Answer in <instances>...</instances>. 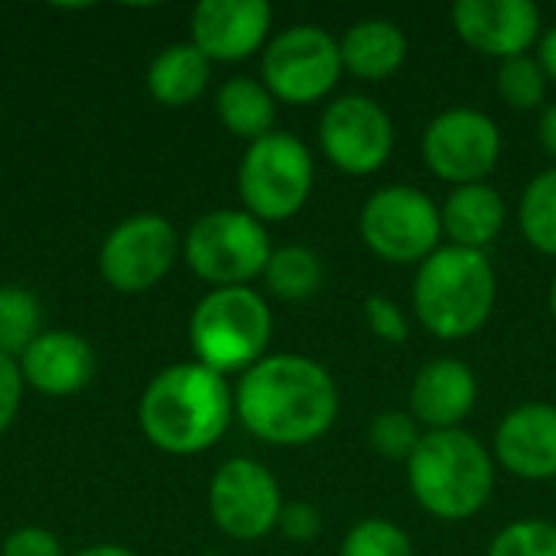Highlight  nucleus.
Returning <instances> with one entry per match:
<instances>
[{"mask_svg":"<svg viewBox=\"0 0 556 556\" xmlns=\"http://www.w3.org/2000/svg\"><path fill=\"white\" fill-rule=\"evenodd\" d=\"M274 248L257 222L248 212H208L202 215L186 235V261L189 267L218 287H244L248 280L261 277Z\"/></svg>","mask_w":556,"mask_h":556,"instance_id":"8","label":"nucleus"},{"mask_svg":"<svg viewBox=\"0 0 556 556\" xmlns=\"http://www.w3.org/2000/svg\"><path fill=\"white\" fill-rule=\"evenodd\" d=\"M424 163L427 169L456 186L485 182V176L502 160L498 124L476 108H450L437 114L424 130Z\"/></svg>","mask_w":556,"mask_h":556,"instance_id":"10","label":"nucleus"},{"mask_svg":"<svg viewBox=\"0 0 556 556\" xmlns=\"http://www.w3.org/2000/svg\"><path fill=\"white\" fill-rule=\"evenodd\" d=\"M538 130H541V143H544V150H547V153L556 160V104H547V108L541 111V124H538Z\"/></svg>","mask_w":556,"mask_h":556,"instance_id":"34","label":"nucleus"},{"mask_svg":"<svg viewBox=\"0 0 556 556\" xmlns=\"http://www.w3.org/2000/svg\"><path fill=\"white\" fill-rule=\"evenodd\" d=\"M547 72L538 59L518 55L498 68V98L515 111H538L547 104Z\"/></svg>","mask_w":556,"mask_h":556,"instance_id":"26","label":"nucleus"},{"mask_svg":"<svg viewBox=\"0 0 556 556\" xmlns=\"http://www.w3.org/2000/svg\"><path fill=\"white\" fill-rule=\"evenodd\" d=\"M479 401V378L459 358L427 362L410 384V417L427 430H459Z\"/></svg>","mask_w":556,"mask_h":556,"instance_id":"17","label":"nucleus"},{"mask_svg":"<svg viewBox=\"0 0 556 556\" xmlns=\"http://www.w3.org/2000/svg\"><path fill=\"white\" fill-rule=\"evenodd\" d=\"M498 300V277L485 251L437 248L414 277V313L443 342L476 336Z\"/></svg>","mask_w":556,"mask_h":556,"instance_id":"4","label":"nucleus"},{"mask_svg":"<svg viewBox=\"0 0 556 556\" xmlns=\"http://www.w3.org/2000/svg\"><path fill=\"white\" fill-rule=\"evenodd\" d=\"M208 75H212V62L192 42H179L153 59L147 85L160 104L182 108L205 91Z\"/></svg>","mask_w":556,"mask_h":556,"instance_id":"21","label":"nucleus"},{"mask_svg":"<svg viewBox=\"0 0 556 556\" xmlns=\"http://www.w3.org/2000/svg\"><path fill=\"white\" fill-rule=\"evenodd\" d=\"M407 485L430 518L469 521L495 492V459L463 427L433 430L407 459Z\"/></svg>","mask_w":556,"mask_h":556,"instance_id":"3","label":"nucleus"},{"mask_svg":"<svg viewBox=\"0 0 556 556\" xmlns=\"http://www.w3.org/2000/svg\"><path fill=\"white\" fill-rule=\"evenodd\" d=\"M274 316L251 287H218L192 313L189 339L199 365L228 375L254 368L270 342Z\"/></svg>","mask_w":556,"mask_h":556,"instance_id":"5","label":"nucleus"},{"mask_svg":"<svg viewBox=\"0 0 556 556\" xmlns=\"http://www.w3.org/2000/svg\"><path fill=\"white\" fill-rule=\"evenodd\" d=\"M75 556H134L130 551H124V547H114V544H101V547H88V551H81V554Z\"/></svg>","mask_w":556,"mask_h":556,"instance_id":"36","label":"nucleus"},{"mask_svg":"<svg viewBox=\"0 0 556 556\" xmlns=\"http://www.w3.org/2000/svg\"><path fill=\"white\" fill-rule=\"evenodd\" d=\"M39 339V303L29 290L0 287V352L23 355Z\"/></svg>","mask_w":556,"mask_h":556,"instance_id":"25","label":"nucleus"},{"mask_svg":"<svg viewBox=\"0 0 556 556\" xmlns=\"http://www.w3.org/2000/svg\"><path fill=\"white\" fill-rule=\"evenodd\" d=\"M101 274L121 293H143L176 261V231L160 215H134L121 222L101 248Z\"/></svg>","mask_w":556,"mask_h":556,"instance_id":"13","label":"nucleus"},{"mask_svg":"<svg viewBox=\"0 0 556 556\" xmlns=\"http://www.w3.org/2000/svg\"><path fill=\"white\" fill-rule=\"evenodd\" d=\"M20 371L36 391L49 397H68L91 381L94 352L75 332H39V339L23 352Z\"/></svg>","mask_w":556,"mask_h":556,"instance_id":"18","label":"nucleus"},{"mask_svg":"<svg viewBox=\"0 0 556 556\" xmlns=\"http://www.w3.org/2000/svg\"><path fill=\"white\" fill-rule=\"evenodd\" d=\"M313 156L293 134H267L254 140L238 169V192L244 212L257 222L293 218L313 192Z\"/></svg>","mask_w":556,"mask_h":556,"instance_id":"6","label":"nucleus"},{"mask_svg":"<svg viewBox=\"0 0 556 556\" xmlns=\"http://www.w3.org/2000/svg\"><path fill=\"white\" fill-rule=\"evenodd\" d=\"M270 20L264 0H202L192 10V46L208 62H241L264 46Z\"/></svg>","mask_w":556,"mask_h":556,"instance_id":"15","label":"nucleus"},{"mask_svg":"<svg viewBox=\"0 0 556 556\" xmlns=\"http://www.w3.org/2000/svg\"><path fill=\"white\" fill-rule=\"evenodd\" d=\"M365 248L384 264H424L443 238L440 205L414 186H388L368 195L358 215Z\"/></svg>","mask_w":556,"mask_h":556,"instance_id":"7","label":"nucleus"},{"mask_svg":"<svg viewBox=\"0 0 556 556\" xmlns=\"http://www.w3.org/2000/svg\"><path fill=\"white\" fill-rule=\"evenodd\" d=\"M280 485L257 459H228L208 485L212 521L235 541H257L280 521Z\"/></svg>","mask_w":556,"mask_h":556,"instance_id":"12","label":"nucleus"},{"mask_svg":"<svg viewBox=\"0 0 556 556\" xmlns=\"http://www.w3.org/2000/svg\"><path fill=\"white\" fill-rule=\"evenodd\" d=\"M342 68L362 81H384L407 62V36L394 20L368 16L345 29L339 39Z\"/></svg>","mask_w":556,"mask_h":556,"instance_id":"20","label":"nucleus"},{"mask_svg":"<svg viewBox=\"0 0 556 556\" xmlns=\"http://www.w3.org/2000/svg\"><path fill=\"white\" fill-rule=\"evenodd\" d=\"M235 414L264 443L306 446L339 417L332 375L306 355H264L235 391Z\"/></svg>","mask_w":556,"mask_h":556,"instance_id":"1","label":"nucleus"},{"mask_svg":"<svg viewBox=\"0 0 556 556\" xmlns=\"http://www.w3.org/2000/svg\"><path fill=\"white\" fill-rule=\"evenodd\" d=\"M264 280L280 300H309L323 287V261L313 248L287 244L270 254Z\"/></svg>","mask_w":556,"mask_h":556,"instance_id":"23","label":"nucleus"},{"mask_svg":"<svg viewBox=\"0 0 556 556\" xmlns=\"http://www.w3.org/2000/svg\"><path fill=\"white\" fill-rule=\"evenodd\" d=\"M489 556H556V525L544 518H521L495 534Z\"/></svg>","mask_w":556,"mask_h":556,"instance_id":"29","label":"nucleus"},{"mask_svg":"<svg viewBox=\"0 0 556 556\" xmlns=\"http://www.w3.org/2000/svg\"><path fill=\"white\" fill-rule=\"evenodd\" d=\"M339 39L319 26H290L270 39L261 59V78L277 101L316 104L342 78Z\"/></svg>","mask_w":556,"mask_h":556,"instance_id":"9","label":"nucleus"},{"mask_svg":"<svg viewBox=\"0 0 556 556\" xmlns=\"http://www.w3.org/2000/svg\"><path fill=\"white\" fill-rule=\"evenodd\" d=\"M277 528L283 531V538H290L296 544H309L323 531V515L313 505H306V502H293V505H283L280 508Z\"/></svg>","mask_w":556,"mask_h":556,"instance_id":"31","label":"nucleus"},{"mask_svg":"<svg viewBox=\"0 0 556 556\" xmlns=\"http://www.w3.org/2000/svg\"><path fill=\"white\" fill-rule=\"evenodd\" d=\"M538 62L544 65L547 78L556 81V26H551L541 39V52H538Z\"/></svg>","mask_w":556,"mask_h":556,"instance_id":"35","label":"nucleus"},{"mask_svg":"<svg viewBox=\"0 0 556 556\" xmlns=\"http://www.w3.org/2000/svg\"><path fill=\"white\" fill-rule=\"evenodd\" d=\"M495 463L525 482L556 479V407L534 401L521 404L495 430Z\"/></svg>","mask_w":556,"mask_h":556,"instance_id":"16","label":"nucleus"},{"mask_svg":"<svg viewBox=\"0 0 556 556\" xmlns=\"http://www.w3.org/2000/svg\"><path fill=\"white\" fill-rule=\"evenodd\" d=\"M518 225L534 251L556 257V166L538 173L525 186L518 202Z\"/></svg>","mask_w":556,"mask_h":556,"instance_id":"24","label":"nucleus"},{"mask_svg":"<svg viewBox=\"0 0 556 556\" xmlns=\"http://www.w3.org/2000/svg\"><path fill=\"white\" fill-rule=\"evenodd\" d=\"M319 147L336 169L349 176H371L391 160L394 124L375 98L345 94L323 111Z\"/></svg>","mask_w":556,"mask_h":556,"instance_id":"11","label":"nucleus"},{"mask_svg":"<svg viewBox=\"0 0 556 556\" xmlns=\"http://www.w3.org/2000/svg\"><path fill=\"white\" fill-rule=\"evenodd\" d=\"M339 556H414V544L394 521L365 518L345 534Z\"/></svg>","mask_w":556,"mask_h":556,"instance_id":"27","label":"nucleus"},{"mask_svg":"<svg viewBox=\"0 0 556 556\" xmlns=\"http://www.w3.org/2000/svg\"><path fill=\"white\" fill-rule=\"evenodd\" d=\"M235 414V394L225 375L205 365H173L160 371L143 401L140 427L147 440L173 456H192L215 446Z\"/></svg>","mask_w":556,"mask_h":556,"instance_id":"2","label":"nucleus"},{"mask_svg":"<svg viewBox=\"0 0 556 556\" xmlns=\"http://www.w3.org/2000/svg\"><path fill=\"white\" fill-rule=\"evenodd\" d=\"M3 556H62V551H59V541L49 531L23 528V531L7 538Z\"/></svg>","mask_w":556,"mask_h":556,"instance_id":"33","label":"nucleus"},{"mask_svg":"<svg viewBox=\"0 0 556 556\" xmlns=\"http://www.w3.org/2000/svg\"><path fill=\"white\" fill-rule=\"evenodd\" d=\"M424 440V427L410 417V410H384L368 427V443L378 456L407 463Z\"/></svg>","mask_w":556,"mask_h":556,"instance_id":"28","label":"nucleus"},{"mask_svg":"<svg viewBox=\"0 0 556 556\" xmlns=\"http://www.w3.org/2000/svg\"><path fill=\"white\" fill-rule=\"evenodd\" d=\"M443 235L453 241V248L466 251H485L505 228V199L489 182L456 186L446 202L440 205Z\"/></svg>","mask_w":556,"mask_h":556,"instance_id":"19","label":"nucleus"},{"mask_svg":"<svg viewBox=\"0 0 556 556\" xmlns=\"http://www.w3.org/2000/svg\"><path fill=\"white\" fill-rule=\"evenodd\" d=\"M20 394H23V371L13 365L10 355L0 352V433L10 427V420L20 410Z\"/></svg>","mask_w":556,"mask_h":556,"instance_id":"32","label":"nucleus"},{"mask_svg":"<svg viewBox=\"0 0 556 556\" xmlns=\"http://www.w3.org/2000/svg\"><path fill=\"white\" fill-rule=\"evenodd\" d=\"M450 16L469 49L498 62L528 55L541 39V10L531 0H459Z\"/></svg>","mask_w":556,"mask_h":556,"instance_id":"14","label":"nucleus"},{"mask_svg":"<svg viewBox=\"0 0 556 556\" xmlns=\"http://www.w3.org/2000/svg\"><path fill=\"white\" fill-rule=\"evenodd\" d=\"M218 117L222 124L244 140H261L267 134H274V121H277V98L267 91L264 81L238 75L228 78L218 91Z\"/></svg>","mask_w":556,"mask_h":556,"instance_id":"22","label":"nucleus"},{"mask_svg":"<svg viewBox=\"0 0 556 556\" xmlns=\"http://www.w3.org/2000/svg\"><path fill=\"white\" fill-rule=\"evenodd\" d=\"M362 313H365L368 329H371L378 339H384L388 345H404V342H407L410 326H407L404 309H401L394 300H388V296H368L365 306H362Z\"/></svg>","mask_w":556,"mask_h":556,"instance_id":"30","label":"nucleus"},{"mask_svg":"<svg viewBox=\"0 0 556 556\" xmlns=\"http://www.w3.org/2000/svg\"><path fill=\"white\" fill-rule=\"evenodd\" d=\"M551 313H554V319H556V277H554V283H551Z\"/></svg>","mask_w":556,"mask_h":556,"instance_id":"37","label":"nucleus"}]
</instances>
